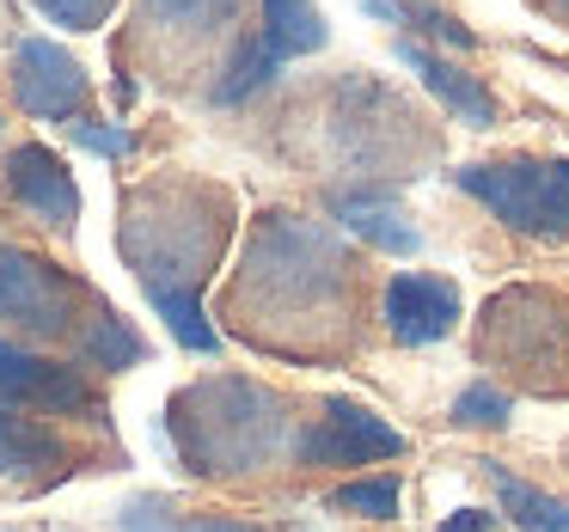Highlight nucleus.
<instances>
[{"label": "nucleus", "instance_id": "obj_1", "mask_svg": "<svg viewBox=\"0 0 569 532\" xmlns=\"http://www.w3.org/2000/svg\"><path fill=\"white\" fill-rule=\"evenodd\" d=\"M453 184L527 239H569V184L557 160H502V165H459Z\"/></svg>", "mask_w": 569, "mask_h": 532}, {"label": "nucleus", "instance_id": "obj_2", "mask_svg": "<svg viewBox=\"0 0 569 532\" xmlns=\"http://www.w3.org/2000/svg\"><path fill=\"white\" fill-rule=\"evenodd\" d=\"M13 99L26 104L31 117H43V123H62V117H74L80 99H87V68H80L62 43L26 38L13 50Z\"/></svg>", "mask_w": 569, "mask_h": 532}, {"label": "nucleus", "instance_id": "obj_3", "mask_svg": "<svg viewBox=\"0 0 569 532\" xmlns=\"http://www.w3.org/2000/svg\"><path fill=\"white\" fill-rule=\"evenodd\" d=\"M405 446L410 441L386 416H373L368 404H343V398L325 410L319 429L300 434V459L307 465H368V459H398Z\"/></svg>", "mask_w": 569, "mask_h": 532}, {"label": "nucleus", "instance_id": "obj_4", "mask_svg": "<svg viewBox=\"0 0 569 532\" xmlns=\"http://www.w3.org/2000/svg\"><path fill=\"white\" fill-rule=\"evenodd\" d=\"M380 312H386V331L398 343H410V349L441 343L459 324V288L447 275H429V270H398L380 294Z\"/></svg>", "mask_w": 569, "mask_h": 532}, {"label": "nucleus", "instance_id": "obj_5", "mask_svg": "<svg viewBox=\"0 0 569 532\" xmlns=\"http://www.w3.org/2000/svg\"><path fill=\"white\" fill-rule=\"evenodd\" d=\"M74 307V282L26 251H0V319H19L26 331H62Z\"/></svg>", "mask_w": 569, "mask_h": 532}, {"label": "nucleus", "instance_id": "obj_6", "mask_svg": "<svg viewBox=\"0 0 569 532\" xmlns=\"http://www.w3.org/2000/svg\"><path fill=\"white\" fill-rule=\"evenodd\" d=\"M7 190H13V197L38 214V221H56V227H74L80 221V184H74V172H68V165L43 148V141L13 148V160H7Z\"/></svg>", "mask_w": 569, "mask_h": 532}, {"label": "nucleus", "instance_id": "obj_7", "mask_svg": "<svg viewBox=\"0 0 569 532\" xmlns=\"http://www.w3.org/2000/svg\"><path fill=\"white\" fill-rule=\"evenodd\" d=\"M0 398L7 404H43V410H87L92 392L74 368H56L43 355H26V349L0 343Z\"/></svg>", "mask_w": 569, "mask_h": 532}, {"label": "nucleus", "instance_id": "obj_8", "mask_svg": "<svg viewBox=\"0 0 569 532\" xmlns=\"http://www.w3.org/2000/svg\"><path fill=\"white\" fill-rule=\"evenodd\" d=\"M398 62H405L410 74H417L422 87H429L435 99H441L447 111H453L459 123H466V129H496V99H490V87H483L478 74L453 68L447 56H429L422 43H398Z\"/></svg>", "mask_w": 569, "mask_h": 532}, {"label": "nucleus", "instance_id": "obj_9", "mask_svg": "<svg viewBox=\"0 0 569 532\" xmlns=\"http://www.w3.org/2000/svg\"><path fill=\"white\" fill-rule=\"evenodd\" d=\"M337 221H343L356 239H368L373 251H392V258H417L422 251V233L380 197H343L337 202Z\"/></svg>", "mask_w": 569, "mask_h": 532}, {"label": "nucleus", "instance_id": "obj_10", "mask_svg": "<svg viewBox=\"0 0 569 532\" xmlns=\"http://www.w3.org/2000/svg\"><path fill=\"white\" fill-rule=\"evenodd\" d=\"M263 43L295 62V56H319L331 43V26L312 0H263Z\"/></svg>", "mask_w": 569, "mask_h": 532}, {"label": "nucleus", "instance_id": "obj_11", "mask_svg": "<svg viewBox=\"0 0 569 532\" xmlns=\"http://www.w3.org/2000/svg\"><path fill=\"white\" fill-rule=\"evenodd\" d=\"M148 294H153V307H160V319L172 324V337H178L184 349H202V355H214V349H221V337H214V324L202 319V307H197V294H190V288L148 282Z\"/></svg>", "mask_w": 569, "mask_h": 532}, {"label": "nucleus", "instance_id": "obj_12", "mask_svg": "<svg viewBox=\"0 0 569 532\" xmlns=\"http://www.w3.org/2000/svg\"><path fill=\"white\" fill-rule=\"evenodd\" d=\"M496 490H502V514L520 532H569V502H557V495L532 490L520 478H496Z\"/></svg>", "mask_w": 569, "mask_h": 532}, {"label": "nucleus", "instance_id": "obj_13", "mask_svg": "<svg viewBox=\"0 0 569 532\" xmlns=\"http://www.w3.org/2000/svg\"><path fill=\"white\" fill-rule=\"evenodd\" d=\"M56 453L62 446H56L50 429H38L26 416H0V471H43Z\"/></svg>", "mask_w": 569, "mask_h": 532}, {"label": "nucleus", "instance_id": "obj_14", "mask_svg": "<svg viewBox=\"0 0 569 532\" xmlns=\"http://www.w3.org/2000/svg\"><path fill=\"white\" fill-rule=\"evenodd\" d=\"M80 349H87V361H99L104 373H123V368H136V361H141V337L129 331V324L117 319V312H99Z\"/></svg>", "mask_w": 569, "mask_h": 532}, {"label": "nucleus", "instance_id": "obj_15", "mask_svg": "<svg viewBox=\"0 0 569 532\" xmlns=\"http://www.w3.org/2000/svg\"><path fill=\"white\" fill-rule=\"evenodd\" d=\"M276 68H282V56H276L270 43H246V50L233 56V80H221V87H214V99H221V104L251 99L258 87H270V80H276Z\"/></svg>", "mask_w": 569, "mask_h": 532}, {"label": "nucleus", "instance_id": "obj_16", "mask_svg": "<svg viewBox=\"0 0 569 532\" xmlns=\"http://www.w3.org/2000/svg\"><path fill=\"white\" fill-rule=\"evenodd\" d=\"M160 26H172V31H214V26H227L233 19V7L239 0H141Z\"/></svg>", "mask_w": 569, "mask_h": 532}, {"label": "nucleus", "instance_id": "obj_17", "mask_svg": "<svg viewBox=\"0 0 569 532\" xmlns=\"http://www.w3.org/2000/svg\"><path fill=\"white\" fill-rule=\"evenodd\" d=\"M331 508H343V514H361V520H392V514H398V478L343 483V490L331 495Z\"/></svg>", "mask_w": 569, "mask_h": 532}, {"label": "nucleus", "instance_id": "obj_18", "mask_svg": "<svg viewBox=\"0 0 569 532\" xmlns=\"http://www.w3.org/2000/svg\"><path fill=\"white\" fill-rule=\"evenodd\" d=\"M508 392H496L490 380H478V385H466V392L453 398V422L459 429H502L508 422Z\"/></svg>", "mask_w": 569, "mask_h": 532}, {"label": "nucleus", "instance_id": "obj_19", "mask_svg": "<svg viewBox=\"0 0 569 532\" xmlns=\"http://www.w3.org/2000/svg\"><path fill=\"white\" fill-rule=\"evenodd\" d=\"M111 7L117 0H38V13L62 31H99L111 19Z\"/></svg>", "mask_w": 569, "mask_h": 532}, {"label": "nucleus", "instance_id": "obj_20", "mask_svg": "<svg viewBox=\"0 0 569 532\" xmlns=\"http://www.w3.org/2000/svg\"><path fill=\"white\" fill-rule=\"evenodd\" d=\"M417 19V31H429V38L453 43V50H478V38H471L466 26H459L453 13H441V7H405V26Z\"/></svg>", "mask_w": 569, "mask_h": 532}, {"label": "nucleus", "instance_id": "obj_21", "mask_svg": "<svg viewBox=\"0 0 569 532\" xmlns=\"http://www.w3.org/2000/svg\"><path fill=\"white\" fill-rule=\"evenodd\" d=\"M74 141L92 153H104V160H129V148H136V135H129V129H111V123H74Z\"/></svg>", "mask_w": 569, "mask_h": 532}, {"label": "nucleus", "instance_id": "obj_22", "mask_svg": "<svg viewBox=\"0 0 569 532\" xmlns=\"http://www.w3.org/2000/svg\"><path fill=\"white\" fill-rule=\"evenodd\" d=\"M441 532H496V514H483V508H459V514L441 520Z\"/></svg>", "mask_w": 569, "mask_h": 532}, {"label": "nucleus", "instance_id": "obj_23", "mask_svg": "<svg viewBox=\"0 0 569 532\" xmlns=\"http://www.w3.org/2000/svg\"><path fill=\"white\" fill-rule=\"evenodd\" d=\"M557 172H563V184H569V160H557Z\"/></svg>", "mask_w": 569, "mask_h": 532}]
</instances>
